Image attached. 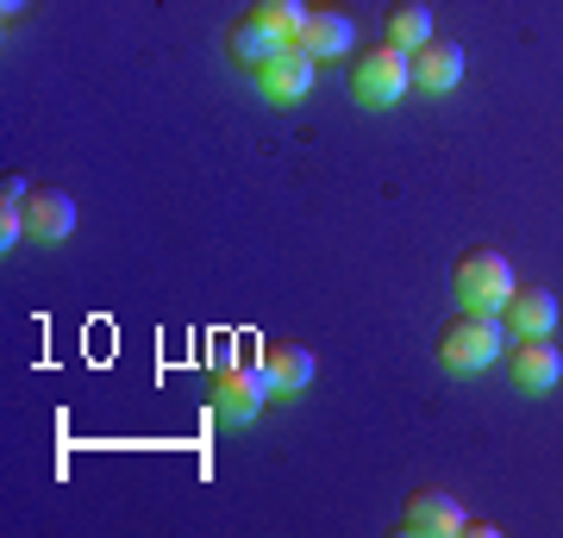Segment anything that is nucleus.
I'll list each match as a JSON object with an SVG mask.
<instances>
[{
  "label": "nucleus",
  "mask_w": 563,
  "mask_h": 538,
  "mask_svg": "<svg viewBox=\"0 0 563 538\" xmlns=\"http://www.w3.org/2000/svg\"><path fill=\"white\" fill-rule=\"evenodd\" d=\"M507 351V332H501V314H476V307H457L444 319L439 332V363L451 376H476L488 363H501Z\"/></svg>",
  "instance_id": "1"
},
{
  "label": "nucleus",
  "mask_w": 563,
  "mask_h": 538,
  "mask_svg": "<svg viewBox=\"0 0 563 538\" xmlns=\"http://www.w3.org/2000/svg\"><path fill=\"white\" fill-rule=\"evenodd\" d=\"M351 100L357 107H395V100L407 95V81H413V63H407L401 44H363V51H351Z\"/></svg>",
  "instance_id": "2"
},
{
  "label": "nucleus",
  "mask_w": 563,
  "mask_h": 538,
  "mask_svg": "<svg viewBox=\"0 0 563 538\" xmlns=\"http://www.w3.org/2000/svg\"><path fill=\"white\" fill-rule=\"evenodd\" d=\"M451 288H457L463 307H476V314H501L507 295H514V270H507L501 251L476 244V251H463V257L451 263Z\"/></svg>",
  "instance_id": "3"
},
{
  "label": "nucleus",
  "mask_w": 563,
  "mask_h": 538,
  "mask_svg": "<svg viewBox=\"0 0 563 538\" xmlns=\"http://www.w3.org/2000/svg\"><path fill=\"white\" fill-rule=\"evenodd\" d=\"M269 395H276V388L263 376V363H225V370H213V419H220V426L257 419Z\"/></svg>",
  "instance_id": "4"
},
{
  "label": "nucleus",
  "mask_w": 563,
  "mask_h": 538,
  "mask_svg": "<svg viewBox=\"0 0 563 538\" xmlns=\"http://www.w3.org/2000/svg\"><path fill=\"white\" fill-rule=\"evenodd\" d=\"M251 76H257V95L269 100V107H295V100H307V88H313V51L282 44L276 57L263 63V69H251Z\"/></svg>",
  "instance_id": "5"
},
{
  "label": "nucleus",
  "mask_w": 563,
  "mask_h": 538,
  "mask_svg": "<svg viewBox=\"0 0 563 538\" xmlns=\"http://www.w3.org/2000/svg\"><path fill=\"white\" fill-rule=\"evenodd\" d=\"M470 526V514H463V501L451 495V488H413L401 507V532L407 538H451Z\"/></svg>",
  "instance_id": "6"
},
{
  "label": "nucleus",
  "mask_w": 563,
  "mask_h": 538,
  "mask_svg": "<svg viewBox=\"0 0 563 538\" xmlns=\"http://www.w3.org/2000/svg\"><path fill=\"white\" fill-rule=\"evenodd\" d=\"M301 51H313V63L351 57L357 51V20L344 13L339 0H313L307 7V25H301Z\"/></svg>",
  "instance_id": "7"
},
{
  "label": "nucleus",
  "mask_w": 563,
  "mask_h": 538,
  "mask_svg": "<svg viewBox=\"0 0 563 538\" xmlns=\"http://www.w3.org/2000/svg\"><path fill=\"white\" fill-rule=\"evenodd\" d=\"M501 358H507V370H514V382L532 388V395L558 388V376H563V351L551 344V332H544V339H514V351H501Z\"/></svg>",
  "instance_id": "8"
},
{
  "label": "nucleus",
  "mask_w": 563,
  "mask_h": 538,
  "mask_svg": "<svg viewBox=\"0 0 563 538\" xmlns=\"http://www.w3.org/2000/svg\"><path fill=\"white\" fill-rule=\"evenodd\" d=\"M507 326H514V339H544L551 326H558V295L539 288V282H514V295H507Z\"/></svg>",
  "instance_id": "9"
},
{
  "label": "nucleus",
  "mask_w": 563,
  "mask_h": 538,
  "mask_svg": "<svg viewBox=\"0 0 563 538\" xmlns=\"http://www.w3.org/2000/svg\"><path fill=\"white\" fill-rule=\"evenodd\" d=\"M25 232L44 244H63L76 232V200L63 195V188H32L25 195Z\"/></svg>",
  "instance_id": "10"
},
{
  "label": "nucleus",
  "mask_w": 563,
  "mask_h": 538,
  "mask_svg": "<svg viewBox=\"0 0 563 538\" xmlns=\"http://www.w3.org/2000/svg\"><path fill=\"white\" fill-rule=\"evenodd\" d=\"M263 376H269V388H276L282 400L301 395V388H313V351H307V344H295V339L263 344Z\"/></svg>",
  "instance_id": "11"
},
{
  "label": "nucleus",
  "mask_w": 563,
  "mask_h": 538,
  "mask_svg": "<svg viewBox=\"0 0 563 538\" xmlns=\"http://www.w3.org/2000/svg\"><path fill=\"white\" fill-rule=\"evenodd\" d=\"M407 63H413V88H426V95H451V88L463 81V44L432 39V44H420Z\"/></svg>",
  "instance_id": "12"
},
{
  "label": "nucleus",
  "mask_w": 563,
  "mask_h": 538,
  "mask_svg": "<svg viewBox=\"0 0 563 538\" xmlns=\"http://www.w3.org/2000/svg\"><path fill=\"white\" fill-rule=\"evenodd\" d=\"M225 51H232V63H239V69H263V63L282 51V39H276V32H263V25L244 13V20L225 25Z\"/></svg>",
  "instance_id": "13"
},
{
  "label": "nucleus",
  "mask_w": 563,
  "mask_h": 538,
  "mask_svg": "<svg viewBox=\"0 0 563 538\" xmlns=\"http://www.w3.org/2000/svg\"><path fill=\"white\" fill-rule=\"evenodd\" d=\"M383 39L401 44V51H420V44H432V7L426 0H395L383 20Z\"/></svg>",
  "instance_id": "14"
},
{
  "label": "nucleus",
  "mask_w": 563,
  "mask_h": 538,
  "mask_svg": "<svg viewBox=\"0 0 563 538\" xmlns=\"http://www.w3.org/2000/svg\"><path fill=\"white\" fill-rule=\"evenodd\" d=\"M307 7H313V0H251V20H257L263 32H276L282 44H301Z\"/></svg>",
  "instance_id": "15"
},
{
  "label": "nucleus",
  "mask_w": 563,
  "mask_h": 538,
  "mask_svg": "<svg viewBox=\"0 0 563 538\" xmlns=\"http://www.w3.org/2000/svg\"><path fill=\"white\" fill-rule=\"evenodd\" d=\"M0 7H7V20H20L25 13V0H0Z\"/></svg>",
  "instance_id": "16"
}]
</instances>
